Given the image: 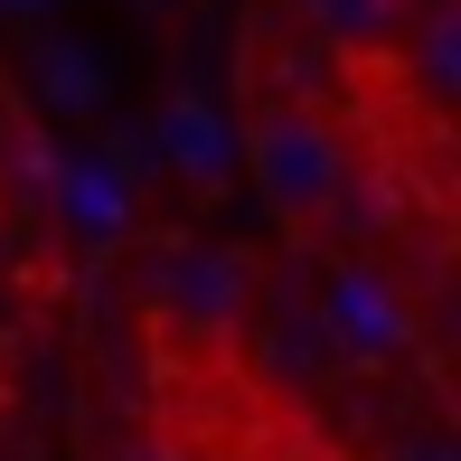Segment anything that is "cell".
Listing matches in <instances>:
<instances>
[{"label": "cell", "instance_id": "obj_1", "mask_svg": "<svg viewBox=\"0 0 461 461\" xmlns=\"http://www.w3.org/2000/svg\"><path fill=\"white\" fill-rule=\"evenodd\" d=\"M245 179L274 207V226L292 236H330V226L358 217V151H348L339 113H330L311 86H274L264 76L245 95Z\"/></svg>", "mask_w": 461, "mask_h": 461}, {"label": "cell", "instance_id": "obj_2", "mask_svg": "<svg viewBox=\"0 0 461 461\" xmlns=\"http://www.w3.org/2000/svg\"><path fill=\"white\" fill-rule=\"evenodd\" d=\"M132 302L160 339L179 348H236L245 321H255L264 283L236 245H207V236H151L132 255Z\"/></svg>", "mask_w": 461, "mask_h": 461}, {"label": "cell", "instance_id": "obj_3", "mask_svg": "<svg viewBox=\"0 0 461 461\" xmlns=\"http://www.w3.org/2000/svg\"><path fill=\"white\" fill-rule=\"evenodd\" d=\"M311 321H321L330 367H358V376H395L424 348V321H414L405 283L386 264H321V292H311Z\"/></svg>", "mask_w": 461, "mask_h": 461}, {"label": "cell", "instance_id": "obj_4", "mask_svg": "<svg viewBox=\"0 0 461 461\" xmlns=\"http://www.w3.org/2000/svg\"><path fill=\"white\" fill-rule=\"evenodd\" d=\"M405 10L414 0H292V29H302L321 57H339V67L367 76V67H395Z\"/></svg>", "mask_w": 461, "mask_h": 461}, {"label": "cell", "instance_id": "obj_5", "mask_svg": "<svg viewBox=\"0 0 461 461\" xmlns=\"http://www.w3.org/2000/svg\"><path fill=\"white\" fill-rule=\"evenodd\" d=\"M151 151L160 170L188 179V188H226V170H236V132H226V113L207 95H170L151 113Z\"/></svg>", "mask_w": 461, "mask_h": 461}, {"label": "cell", "instance_id": "obj_6", "mask_svg": "<svg viewBox=\"0 0 461 461\" xmlns=\"http://www.w3.org/2000/svg\"><path fill=\"white\" fill-rule=\"evenodd\" d=\"M395 57H414V104L443 122L452 95H461V10H452V0H414V10H405V38H395Z\"/></svg>", "mask_w": 461, "mask_h": 461}, {"label": "cell", "instance_id": "obj_7", "mask_svg": "<svg viewBox=\"0 0 461 461\" xmlns=\"http://www.w3.org/2000/svg\"><path fill=\"white\" fill-rule=\"evenodd\" d=\"M48 188H57V207H67L76 236H122V226H132V179H122V160H57Z\"/></svg>", "mask_w": 461, "mask_h": 461}, {"label": "cell", "instance_id": "obj_8", "mask_svg": "<svg viewBox=\"0 0 461 461\" xmlns=\"http://www.w3.org/2000/svg\"><path fill=\"white\" fill-rule=\"evenodd\" d=\"M38 104H48V113H76V122L104 113V67L76 48V38H57V29L38 38Z\"/></svg>", "mask_w": 461, "mask_h": 461}, {"label": "cell", "instance_id": "obj_9", "mask_svg": "<svg viewBox=\"0 0 461 461\" xmlns=\"http://www.w3.org/2000/svg\"><path fill=\"white\" fill-rule=\"evenodd\" d=\"M376 461H461V452H452L443 424H405V433H386V443H376Z\"/></svg>", "mask_w": 461, "mask_h": 461}, {"label": "cell", "instance_id": "obj_10", "mask_svg": "<svg viewBox=\"0 0 461 461\" xmlns=\"http://www.w3.org/2000/svg\"><path fill=\"white\" fill-rule=\"evenodd\" d=\"M113 461H198V452H188V443H170V433H141V443H122Z\"/></svg>", "mask_w": 461, "mask_h": 461}, {"label": "cell", "instance_id": "obj_11", "mask_svg": "<svg viewBox=\"0 0 461 461\" xmlns=\"http://www.w3.org/2000/svg\"><path fill=\"white\" fill-rule=\"evenodd\" d=\"M0 10H10V29H48V10H57V0H0Z\"/></svg>", "mask_w": 461, "mask_h": 461}]
</instances>
